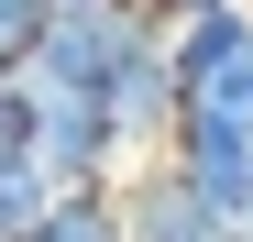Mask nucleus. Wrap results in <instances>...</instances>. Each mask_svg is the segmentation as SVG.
Segmentation results:
<instances>
[{"label": "nucleus", "instance_id": "obj_9", "mask_svg": "<svg viewBox=\"0 0 253 242\" xmlns=\"http://www.w3.org/2000/svg\"><path fill=\"white\" fill-rule=\"evenodd\" d=\"M143 11H154V22H165V11H198V0H143Z\"/></svg>", "mask_w": 253, "mask_h": 242}, {"label": "nucleus", "instance_id": "obj_1", "mask_svg": "<svg viewBox=\"0 0 253 242\" xmlns=\"http://www.w3.org/2000/svg\"><path fill=\"white\" fill-rule=\"evenodd\" d=\"M143 44H154V11H143V0H55L33 77H44V88H88V99H99Z\"/></svg>", "mask_w": 253, "mask_h": 242}, {"label": "nucleus", "instance_id": "obj_2", "mask_svg": "<svg viewBox=\"0 0 253 242\" xmlns=\"http://www.w3.org/2000/svg\"><path fill=\"white\" fill-rule=\"evenodd\" d=\"M33 165L77 198V187H121V176H132V154H121L110 110H99L88 88H44V77H33Z\"/></svg>", "mask_w": 253, "mask_h": 242}, {"label": "nucleus", "instance_id": "obj_7", "mask_svg": "<svg viewBox=\"0 0 253 242\" xmlns=\"http://www.w3.org/2000/svg\"><path fill=\"white\" fill-rule=\"evenodd\" d=\"M44 22H55V0H0V77H33Z\"/></svg>", "mask_w": 253, "mask_h": 242}, {"label": "nucleus", "instance_id": "obj_4", "mask_svg": "<svg viewBox=\"0 0 253 242\" xmlns=\"http://www.w3.org/2000/svg\"><path fill=\"white\" fill-rule=\"evenodd\" d=\"M176 165L198 176V198L231 231H253V143H176Z\"/></svg>", "mask_w": 253, "mask_h": 242}, {"label": "nucleus", "instance_id": "obj_6", "mask_svg": "<svg viewBox=\"0 0 253 242\" xmlns=\"http://www.w3.org/2000/svg\"><path fill=\"white\" fill-rule=\"evenodd\" d=\"M44 242H132V231H121V187H77L66 209L44 220Z\"/></svg>", "mask_w": 253, "mask_h": 242}, {"label": "nucleus", "instance_id": "obj_8", "mask_svg": "<svg viewBox=\"0 0 253 242\" xmlns=\"http://www.w3.org/2000/svg\"><path fill=\"white\" fill-rule=\"evenodd\" d=\"M0 165H33V77H0Z\"/></svg>", "mask_w": 253, "mask_h": 242}, {"label": "nucleus", "instance_id": "obj_5", "mask_svg": "<svg viewBox=\"0 0 253 242\" xmlns=\"http://www.w3.org/2000/svg\"><path fill=\"white\" fill-rule=\"evenodd\" d=\"M55 209H66V187L44 165H0V242H44Z\"/></svg>", "mask_w": 253, "mask_h": 242}, {"label": "nucleus", "instance_id": "obj_3", "mask_svg": "<svg viewBox=\"0 0 253 242\" xmlns=\"http://www.w3.org/2000/svg\"><path fill=\"white\" fill-rule=\"evenodd\" d=\"M121 231H132V242H242V231L198 198V176L176 165V154H143V165L121 176Z\"/></svg>", "mask_w": 253, "mask_h": 242}]
</instances>
